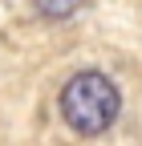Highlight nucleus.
<instances>
[{"label":"nucleus","instance_id":"2","mask_svg":"<svg viewBox=\"0 0 142 146\" xmlns=\"http://www.w3.org/2000/svg\"><path fill=\"white\" fill-rule=\"evenodd\" d=\"M81 4L85 0H33L37 16H45V21H65V16H73Z\"/></svg>","mask_w":142,"mask_h":146},{"label":"nucleus","instance_id":"1","mask_svg":"<svg viewBox=\"0 0 142 146\" xmlns=\"http://www.w3.org/2000/svg\"><path fill=\"white\" fill-rule=\"evenodd\" d=\"M118 110H122V94L102 69H81L61 89V114L69 122V130H77L85 138L106 134L114 126Z\"/></svg>","mask_w":142,"mask_h":146}]
</instances>
